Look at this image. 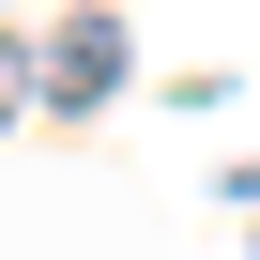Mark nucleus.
Masks as SVG:
<instances>
[{
	"label": "nucleus",
	"instance_id": "1",
	"mask_svg": "<svg viewBox=\"0 0 260 260\" xmlns=\"http://www.w3.org/2000/svg\"><path fill=\"white\" fill-rule=\"evenodd\" d=\"M31 92H46V107H107V92H122V16H61L46 61H31Z\"/></svg>",
	"mask_w": 260,
	"mask_h": 260
},
{
	"label": "nucleus",
	"instance_id": "2",
	"mask_svg": "<svg viewBox=\"0 0 260 260\" xmlns=\"http://www.w3.org/2000/svg\"><path fill=\"white\" fill-rule=\"evenodd\" d=\"M16 92H31V61H16V46H0V107H16Z\"/></svg>",
	"mask_w": 260,
	"mask_h": 260
}]
</instances>
